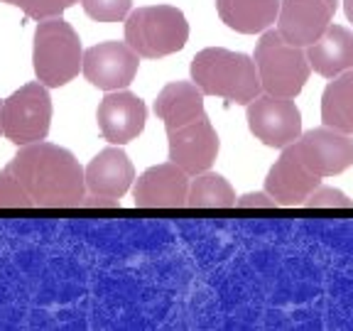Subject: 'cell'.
Listing matches in <instances>:
<instances>
[{
	"label": "cell",
	"mask_w": 353,
	"mask_h": 331,
	"mask_svg": "<svg viewBox=\"0 0 353 331\" xmlns=\"http://www.w3.org/2000/svg\"><path fill=\"white\" fill-rule=\"evenodd\" d=\"M81 6L96 22H121L130 12L132 0H81Z\"/></svg>",
	"instance_id": "44dd1931"
},
{
	"label": "cell",
	"mask_w": 353,
	"mask_h": 331,
	"mask_svg": "<svg viewBox=\"0 0 353 331\" xmlns=\"http://www.w3.org/2000/svg\"><path fill=\"white\" fill-rule=\"evenodd\" d=\"M0 108H3V103H0ZM0 132H3V126H0Z\"/></svg>",
	"instance_id": "484cf974"
},
{
	"label": "cell",
	"mask_w": 353,
	"mask_h": 331,
	"mask_svg": "<svg viewBox=\"0 0 353 331\" xmlns=\"http://www.w3.org/2000/svg\"><path fill=\"white\" fill-rule=\"evenodd\" d=\"M187 206L192 209H233L236 192L221 174L206 170L189 182Z\"/></svg>",
	"instance_id": "d6986e66"
},
{
	"label": "cell",
	"mask_w": 353,
	"mask_h": 331,
	"mask_svg": "<svg viewBox=\"0 0 353 331\" xmlns=\"http://www.w3.org/2000/svg\"><path fill=\"white\" fill-rule=\"evenodd\" d=\"M28 209H77L86 199V174L69 150L52 143L22 145L6 165Z\"/></svg>",
	"instance_id": "6da1fadb"
},
{
	"label": "cell",
	"mask_w": 353,
	"mask_h": 331,
	"mask_svg": "<svg viewBox=\"0 0 353 331\" xmlns=\"http://www.w3.org/2000/svg\"><path fill=\"white\" fill-rule=\"evenodd\" d=\"M96 121L103 140L110 145H128L145 130L148 121V108L143 99L121 88V91H108L96 110Z\"/></svg>",
	"instance_id": "5bb4252c"
},
{
	"label": "cell",
	"mask_w": 353,
	"mask_h": 331,
	"mask_svg": "<svg viewBox=\"0 0 353 331\" xmlns=\"http://www.w3.org/2000/svg\"><path fill=\"white\" fill-rule=\"evenodd\" d=\"M189 39V22L174 6H148L132 10L125 20V42L138 57L160 59L184 50Z\"/></svg>",
	"instance_id": "5b68a950"
},
{
	"label": "cell",
	"mask_w": 353,
	"mask_h": 331,
	"mask_svg": "<svg viewBox=\"0 0 353 331\" xmlns=\"http://www.w3.org/2000/svg\"><path fill=\"white\" fill-rule=\"evenodd\" d=\"M302 206L307 209H353V199H348L343 192L334 187H316L314 192L309 194L307 201Z\"/></svg>",
	"instance_id": "7402d4cb"
},
{
	"label": "cell",
	"mask_w": 353,
	"mask_h": 331,
	"mask_svg": "<svg viewBox=\"0 0 353 331\" xmlns=\"http://www.w3.org/2000/svg\"><path fill=\"white\" fill-rule=\"evenodd\" d=\"M248 128L268 148H287L302 135V113L292 99L260 94L248 103Z\"/></svg>",
	"instance_id": "ba28073f"
},
{
	"label": "cell",
	"mask_w": 353,
	"mask_h": 331,
	"mask_svg": "<svg viewBox=\"0 0 353 331\" xmlns=\"http://www.w3.org/2000/svg\"><path fill=\"white\" fill-rule=\"evenodd\" d=\"M343 10H346V17L353 22V0H343Z\"/></svg>",
	"instance_id": "d4e9b609"
},
{
	"label": "cell",
	"mask_w": 353,
	"mask_h": 331,
	"mask_svg": "<svg viewBox=\"0 0 353 331\" xmlns=\"http://www.w3.org/2000/svg\"><path fill=\"white\" fill-rule=\"evenodd\" d=\"M138 66L140 57L128 42H101L83 52L81 72L91 86L121 91L132 83Z\"/></svg>",
	"instance_id": "9c48e42d"
},
{
	"label": "cell",
	"mask_w": 353,
	"mask_h": 331,
	"mask_svg": "<svg viewBox=\"0 0 353 331\" xmlns=\"http://www.w3.org/2000/svg\"><path fill=\"white\" fill-rule=\"evenodd\" d=\"M52 123V99L42 81L25 83L0 108L3 135L15 145L39 143L47 138Z\"/></svg>",
	"instance_id": "52a82bcc"
},
{
	"label": "cell",
	"mask_w": 353,
	"mask_h": 331,
	"mask_svg": "<svg viewBox=\"0 0 353 331\" xmlns=\"http://www.w3.org/2000/svg\"><path fill=\"white\" fill-rule=\"evenodd\" d=\"M154 113L165 123L170 140V162L189 177L211 170L219 154V135L204 108V94L196 83L172 81L154 101Z\"/></svg>",
	"instance_id": "7a4b0ae2"
},
{
	"label": "cell",
	"mask_w": 353,
	"mask_h": 331,
	"mask_svg": "<svg viewBox=\"0 0 353 331\" xmlns=\"http://www.w3.org/2000/svg\"><path fill=\"white\" fill-rule=\"evenodd\" d=\"M34 74L47 88L66 86L83 64L81 39L77 30L61 17L39 20L34 30Z\"/></svg>",
	"instance_id": "277c9868"
},
{
	"label": "cell",
	"mask_w": 353,
	"mask_h": 331,
	"mask_svg": "<svg viewBox=\"0 0 353 331\" xmlns=\"http://www.w3.org/2000/svg\"><path fill=\"white\" fill-rule=\"evenodd\" d=\"M339 0H280L277 32L294 47H309L326 32Z\"/></svg>",
	"instance_id": "8fae6325"
},
{
	"label": "cell",
	"mask_w": 353,
	"mask_h": 331,
	"mask_svg": "<svg viewBox=\"0 0 353 331\" xmlns=\"http://www.w3.org/2000/svg\"><path fill=\"white\" fill-rule=\"evenodd\" d=\"M6 3L20 8L32 20H50V17H61V12L69 10L79 0H6Z\"/></svg>",
	"instance_id": "ffe728a7"
},
{
	"label": "cell",
	"mask_w": 353,
	"mask_h": 331,
	"mask_svg": "<svg viewBox=\"0 0 353 331\" xmlns=\"http://www.w3.org/2000/svg\"><path fill=\"white\" fill-rule=\"evenodd\" d=\"M253 61L258 66V77L265 94L294 99L302 94L312 66H309L304 47L285 42L277 30H265L255 47Z\"/></svg>",
	"instance_id": "8992f818"
},
{
	"label": "cell",
	"mask_w": 353,
	"mask_h": 331,
	"mask_svg": "<svg viewBox=\"0 0 353 331\" xmlns=\"http://www.w3.org/2000/svg\"><path fill=\"white\" fill-rule=\"evenodd\" d=\"M319 184L321 177L309 170L294 145L282 148L280 160L265 177V192L275 199L277 206H302Z\"/></svg>",
	"instance_id": "7c38bea8"
},
{
	"label": "cell",
	"mask_w": 353,
	"mask_h": 331,
	"mask_svg": "<svg viewBox=\"0 0 353 331\" xmlns=\"http://www.w3.org/2000/svg\"><path fill=\"white\" fill-rule=\"evenodd\" d=\"M192 81L204 96H221L238 106H248L263 94L253 57L223 47H206L194 57Z\"/></svg>",
	"instance_id": "3957f363"
},
{
	"label": "cell",
	"mask_w": 353,
	"mask_h": 331,
	"mask_svg": "<svg viewBox=\"0 0 353 331\" xmlns=\"http://www.w3.org/2000/svg\"><path fill=\"white\" fill-rule=\"evenodd\" d=\"M223 25L243 34L270 30L280 15V0H216Z\"/></svg>",
	"instance_id": "e0dca14e"
},
{
	"label": "cell",
	"mask_w": 353,
	"mask_h": 331,
	"mask_svg": "<svg viewBox=\"0 0 353 331\" xmlns=\"http://www.w3.org/2000/svg\"><path fill=\"white\" fill-rule=\"evenodd\" d=\"M238 209H277V201L268 192H255V194H243L236 199Z\"/></svg>",
	"instance_id": "cb8c5ba5"
},
{
	"label": "cell",
	"mask_w": 353,
	"mask_h": 331,
	"mask_svg": "<svg viewBox=\"0 0 353 331\" xmlns=\"http://www.w3.org/2000/svg\"><path fill=\"white\" fill-rule=\"evenodd\" d=\"M189 174L174 162L154 165L135 179L132 199L138 209H179L187 206Z\"/></svg>",
	"instance_id": "4fadbf2b"
},
{
	"label": "cell",
	"mask_w": 353,
	"mask_h": 331,
	"mask_svg": "<svg viewBox=\"0 0 353 331\" xmlns=\"http://www.w3.org/2000/svg\"><path fill=\"white\" fill-rule=\"evenodd\" d=\"M292 145L297 148L299 157L307 162L309 170L319 174L321 179L341 174L343 170H348L353 165L351 135L334 130L329 126L312 128V130L302 132Z\"/></svg>",
	"instance_id": "30bf717a"
},
{
	"label": "cell",
	"mask_w": 353,
	"mask_h": 331,
	"mask_svg": "<svg viewBox=\"0 0 353 331\" xmlns=\"http://www.w3.org/2000/svg\"><path fill=\"white\" fill-rule=\"evenodd\" d=\"M86 189L96 197L121 199L135 182V167L121 145L105 148L86 167Z\"/></svg>",
	"instance_id": "9a60e30c"
},
{
	"label": "cell",
	"mask_w": 353,
	"mask_h": 331,
	"mask_svg": "<svg viewBox=\"0 0 353 331\" xmlns=\"http://www.w3.org/2000/svg\"><path fill=\"white\" fill-rule=\"evenodd\" d=\"M0 209H28V201L8 170L0 172Z\"/></svg>",
	"instance_id": "603a6c76"
},
{
	"label": "cell",
	"mask_w": 353,
	"mask_h": 331,
	"mask_svg": "<svg viewBox=\"0 0 353 331\" xmlns=\"http://www.w3.org/2000/svg\"><path fill=\"white\" fill-rule=\"evenodd\" d=\"M321 121L334 130L353 135V69L334 77L324 88Z\"/></svg>",
	"instance_id": "ac0fdd59"
},
{
	"label": "cell",
	"mask_w": 353,
	"mask_h": 331,
	"mask_svg": "<svg viewBox=\"0 0 353 331\" xmlns=\"http://www.w3.org/2000/svg\"><path fill=\"white\" fill-rule=\"evenodd\" d=\"M307 59L309 66L324 79H334L353 69V32L341 25H329L326 32L307 47Z\"/></svg>",
	"instance_id": "2e32d148"
}]
</instances>
